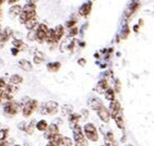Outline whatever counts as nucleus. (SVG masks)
<instances>
[{"mask_svg": "<svg viewBox=\"0 0 154 146\" xmlns=\"http://www.w3.org/2000/svg\"><path fill=\"white\" fill-rule=\"evenodd\" d=\"M73 139L75 141V145L77 146L88 145V142H86V139L84 137L82 129H81V125L77 124L75 127H73Z\"/></svg>", "mask_w": 154, "mask_h": 146, "instance_id": "f257e3e1", "label": "nucleus"}, {"mask_svg": "<svg viewBox=\"0 0 154 146\" xmlns=\"http://www.w3.org/2000/svg\"><path fill=\"white\" fill-rule=\"evenodd\" d=\"M84 134H85L88 140L92 141V142H96L98 140V134L97 131H96V128L92 123H86L84 125Z\"/></svg>", "mask_w": 154, "mask_h": 146, "instance_id": "f03ea898", "label": "nucleus"}, {"mask_svg": "<svg viewBox=\"0 0 154 146\" xmlns=\"http://www.w3.org/2000/svg\"><path fill=\"white\" fill-rule=\"evenodd\" d=\"M39 111H41L42 115H46V113L55 115L58 111V104L56 101H48L46 104L42 105L41 108H39Z\"/></svg>", "mask_w": 154, "mask_h": 146, "instance_id": "7ed1b4c3", "label": "nucleus"}, {"mask_svg": "<svg viewBox=\"0 0 154 146\" xmlns=\"http://www.w3.org/2000/svg\"><path fill=\"white\" fill-rule=\"evenodd\" d=\"M38 106V103L35 99H30L26 104H24L22 106V110H23V116L24 117H29L32 115V112L35 110Z\"/></svg>", "mask_w": 154, "mask_h": 146, "instance_id": "20e7f679", "label": "nucleus"}, {"mask_svg": "<svg viewBox=\"0 0 154 146\" xmlns=\"http://www.w3.org/2000/svg\"><path fill=\"white\" fill-rule=\"evenodd\" d=\"M19 109H20V104L15 103V101H8L5 107H3V111L6 113L7 116H14L15 113L18 112Z\"/></svg>", "mask_w": 154, "mask_h": 146, "instance_id": "39448f33", "label": "nucleus"}, {"mask_svg": "<svg viewBox=\"0 0 154 146\" xmlns=\"http://www.w3.org/2000/svg\"><path fill=\"white\" fill-rule=\"evenodd\" d=\"M108 111L110 113V117H113L114 119H115V117L122 116V106L119 104V101H117L116 99L113 101H110Z\"/></svg>", "mask_w": 154, "mask_h": 146, "instance_id": "423d86ee", "label": "nucleus"}, {"mask_svg": "<svg viewBox=\"0 0 154 146\" xmlns=\"http://www.w3.org/2000/svg\"><path fill=\"white\" fill-rule=\"evenodd\" d=\"M139 7H140L139 0H134V1H131L129 7H128L127 9H126V11H125V15H126L127 18H129L130 15H132L137 10L139 9Z\"/></svg>", "mask_w": 154, "mask_h": 146, "instance_id": "0eeeda50", "label": "nucleus"}, {"mask_svg": "<svg viewBox=\"0 0 154 146\" xmlns=\"http://www.w3.org/2000/svg\"><path fill=\"white\" fill-rule=\"evenodd\" d=\"M97 115L100 117V119L104 122H108L110 119V113L108 111V109H106V107H101L100 109L97 110Z\"/></svg>", "mask_w": 154, "mask_h": 146, "instance_id": "6e6552de", "label": "nucleus"}, {"mask_svg": "<svg viewBox=\"0 0 154 146\" xmlns=\"http://www.w3.org/2000/svg\"><path fill=\"white\" fill-rule=\"evenodd\" d=\"M58 134V127H57V124H54V123H51V124H49L47 127V130L45 131V136H46V139H48V140H51V137L54 136V135Z\"/></svg>", "mask_w": 154, "mask_h": 146, "instance_id": "1a4fd4ad", "label": "nucleus"}, {"mask_svg": "<svg viewBox=\"0 0 154 146\" xmlns=\"http://www.w3.org/2000/svg\"><path fill=\"white\" fill-rule=\"evenodd\" d=\"M91 9H92V2L89 1V2L83 3L82 6L80 7L79 13H80V15H82V16H88V15L90 14V12H91Z\"/></svg>", "mask_w": 154, "mask_h": 146, "instance_id": "9d476101", "label": "nucleus"}, {"mask_svg": "<svg viewBox=\"0 0 154 146\" xmlns=\"http://www.w3.org/2000/svg\"><path fill=\"white\" fill-rule=\"evenodd\" d=\"M12 35V30L9 28V27H7L2 32H0V44L2 45L3 43H6L9 40V38L11 37Z\"/></svg>", "mask_w": 154, "mask_h": 146, "instance_id": "9b49d317", "label": "nucleus"}, {"mask_svg": "<svg viewBox=\"0 0 154 146\" xmlns=\"http://www.w3.org/2000/svg\"><path fill=\"white\" fill-rule=\"evenodd\" d=\"M89 105H90V107L92 108V109H94V110H96V111H97L101 107H103L104 106L103 103H102L98 98H91L89 101Z\"/></svg>", "mask_w": 154, "mask_h": 146, "instance_id": "f8f14e48", "label": "nucleus"}, {"mask_svg": "<svg viewBox=\"0 0 154 146\" xmlns=\"http://www.w3.org/2000/svg\"><path fill=\"white\" fill-rule=\"evenodd\" d=\"M24 25H25V27H26L27 30H30V31L35 30L36 25H37V16L30 19V20H27V21L24 23Z\"/></svg>", "mask_w": 154, "mask_h": 146, "instance_id": "ddd939ff", "label": "nucleus"}, {"mask_svg": "<svg viewBox=\"0 0 154 146\" xmlns=\"http://www.w3.org/2000/svg\"><path fill=\"white\" fill-rule=\"evenodd\" d=\"M22 12H24V13H33V12H36V4L27 2L25 6L22 7Z\"/></svg>", "mask_w": 154, "mask_h": 146, "instance_id": "4468645a", "label": "nucleus"}, {"mask_svg": "<svg viewBox=\"0 0 154 146\" xmlns=\"http://www.w3.org/2000/svg\"><path fill=\"white\" fill-rule=\"evenodd\" d=\"M63 33H65V30H63V26L62 25H58L56 26V28L54 30V34H55V37L56 39L59 42L60 39L62 38V36H63Z\"/></svg>", "mask_w": 154, "mask_h": 146, "instance_id": "2eb2a0df", "label": "nucleus"}, {"mask_svg": "<svg viewBox=\"0 0 154 146\" xmlns=\"http://www.w3.org/2000/svg\"><path fill=\"white\" fill-rule=\"evenodd\" d=\"M108 90V83H107L106 80H101L98 82L97 87H96V91H98L100 93H105Z\"/></svg>", "mask_w": 154, "mask_h": 146, "instance_id": "dca6fc26", "label": "nucleus"}, {"mask_svg": "<svg viewBox=\"0 0 154 146\" xmlns=\"http://www.w3.org/2000/svg\"><path fill=\"white\" fill-rule=\"evenodd\" d=\"M79 121H80V116L77 115V113H71L70 117H69V122L72 128L75 127L77 124H79Z\"/></svg>", "mask_w": 154, "mask_h": 146, "instance_id": "f3484780", "label": "nucleus"}, {"mask_svg": "<svg viewBox=\"0 0 154 146\" xmlns=\"http://www.w3.org/2000/svg\"><path fill=\"white\" fill-rule=\"evenodd\" d=\"M19 66L24 71H31L32 70V63L30 61H27V60H21L20 62H19Z\"/></svg>", "mask_w": 154, "mask_h": 146, "instance_id": "a211bd4d", "label": "nucleus"}, {"mask_svg": "<svg viewBox=\"0 0 154 146\" xmlns=\"http://www.w3.org/2000/svg\"><path fill=\"white\" fill-rule=\"evenodd\" d=\"M46 34H47V32H44V31L37 28L36 30V39H37V42L44 43L46 40Z\"/></svg>", "mask_w": 154, "mask_h": 146, "instance_id": "6ab92c4d", "label": "nucleus"}, {"mask_svg": "<svg viewBox=\"0 0 154 146\" xmlns=\"http://www.w3.org/2000/svg\"><path fill=\"white\" fill-rule=\"evenodd\" d=\"M21 12H22V7L19 6V4H15V6H12L10 8V14L12 16H17V15H20Z\"/></svg>", "mask_w": 154, "mask_h": 146, "instance_id": "aec40b11", "label": "nucleus"}, {"mask_svg": "<svg viewBox=\"0 0 154 146\" xmlns=\"http://www.w3.org/2000/svg\"><path fill=\"white\" fill-rule=\"evenodd\" d=\"M49 141H51L49 143L53 144V145H55V146H59V145H61L62 136L59 134V133H58V134L54 135V136L51 137V140H49Z\"/></svg>", "mask_w": 154, "mask_h": 146, "instance_id": "412c9836", "label": "nucleus"}, {"mask_svg": "<svg viewBox=\"0 0 154 146\" xmlns=\"http://www.w3.org/2000/svg\"><path fill=\"white\" fill-rule=\"evenodd\" d=\"M23 82V78L19 74H13L10 76V83L13 84V85H17V84H20Z\"/></svg>", "mask_w": 154, "mask_h": 146, "instance_id": "4be33fe9", "label": "nucleus"}, {"mask_svg": "<svg viewBox=\"0 0 154 146\" xmlns=\"http://www.w3.org/2000/svg\"><path fill=\"white\" fill-rule=\"evenodd\" d=\"M47 69L49 72H57L60 69L59 62H51L47 64Z\"/></svg>", "mask_w": 154, "mask_h": 146, "instance_id": "5701e85b", "label": "nucleus"}, {"mask_svg": "<svg viewBox=\"0 0 154 146\" xmlns=\"http://www.w3.org/2000/svg\"><path fill=\"white\" fill-rule=\"evenodd\" d=\"M105 97H106L107 100L113 101L115 100V91L113 88H108V90L105 92Z\"/></svg>", "mask_w": 154, "mask_h": 146, "instance_id": "b1692460", "label": "nucleus"}, {"mask_svg": "<svg viewBox=\"0 0 154 146\" xmlns=\"http://www.w3.org/2000/svg\"><path fill=\"white\" fill-rule=\"evenodd\" d=\"M47 122L45 121V120H41L39 122H37V124H36V128H37V130L38 131H42V132H44L47 130Z\"/></svg>", "mask_w": 154, "mask_h": 146, "instance_id": "393cba45", "label": "nucleus"}, {"mask_svg": "<svg viewBox=\"0 0 154 146\" xmlns=\"http://www.w3.org/2000/svg\"><path fill=\"white\" fill-rule=\"evenodd\" d=\"M43 60H44V55L42 54L41 51H36L35 56H34V62L36 64H39V63L43 62Z\"/></svg>", "mask_w": 154, "mask_h": 146, "instance_id": "a878e982", "label": "nucleus"}, {"mask_svg": "<svg viewBox=\"0 0 154 146\" xmlns=\"http://www.w3.org/2000/svg\"><path fill=\"white\" fill-rule=\"evenodd\" d=\"M12 45L14 46V48L19 49V50H21V49H23V48L25 47V45H24V43L22 42L21 39H14V40L12 42Z\"/></svg>", "mask_w": 154, "mask_h": 146, "instance_id": "bb28decb", "label": "nucleus"}, {"mask_svg": "<svg viewBox=\"0 0 154 146\" xmlns=\"http://www.w3.org/2000/svg\"><path fill=\"white\" fill-rule=\"evenodd\" d=\"M34 128H35V120H33L32 122L26 124V128H25V131L29 133V134H32L33 131H34Z\"/></svg>", "mask_w": 154, "mask_h": 146, "instance_id": "cd10ccee", "label": "nucleus"}, {"mask_svg": "<svg viewBox=\"0 0 154 146\" xmlns=\"http://www.w3.org/2000/svg\"><path fill=\"white\" fill-rule=\"evenodd\" d=\"M115 122L117 124L119 129H124L125 128V124H124V121H122V116H118V117H115Z\"/></svg>", "mask_w": 154, "mask_h": 146, "instance_id": "c85d7f7f", "label": "nucleus"}, {"mask_svg": "<svg viewBox=\"0 0 154 146\" xmlns=\"http://www.w3.org/2000/svg\"><path fill=\"white\" fill-rule=\"evenodd\" d=\"M129 33H130V30H129V27H128L127 25H125L124 28H122V38L126 39L128 37V35H129Z\"/></svg>", "mask_w": 154, "mask_h": 146, "instance_id": "c756f323", "label": "nucleus"}, {"mask_svg": "<svg viewBox=\"0 0 154 146\" xmlns=\"http://www.w3.org/2000/svg\"><path fill=\"white\" fill-rule=\"evenodd\" d=\"M62 112L65 113V115H71L72 106H70V105H65V106L62 107Z\"/></svg>", "mask_w": 154, "mask_h": 146, "instance_id": "7c9ffc66", "label": "nucleus"}, {"mask_svg": "<svg viewBox=\"0 0 154 146\" xmlns=\"http://www.w3.org/2000/svg\"><path fill=\"white\" fill-rule=\"evenodd\" d=\"M61 144L62 146H72V140L69 137H62Z\"/></svg>", "mask_w": 154, "mask_h": 146, "instance_id": "2f4dec72", "label": "nucleus"}, {"mask_svg": "<svg viewBox=\"0 0 154 146\" xmlns=\"http://www.w3.org/2000/svg\"><path fill=\"white\" fill-rule=\"evenodd\" d=\"M27 38L30 40H35L36 39V31L35 30H31L30 33L27 34Z\"/></svg>", "mask_w": 154, "mask_h": 146, "instance_id": "473e14b6", "label": "nucleus"}, {"mask_svg": "<svg viewBox=\"0 0 154 146\" xmlns=\"http://www.w3.org/2000/svg\"><path fill=\"white\" fill-rule=\"evenodd\" d=\"M78 34V27H72V28H70V31H69V34L68 36L69 37H73L74 35H77Z\"/></svg>", "mask_w": 154, "mask_h": 146, "instance_id": "72a5a7b5", "label": "nucleus"}, {"mask_svg": "<svg viewBox=\"0 0 154 146\" xmlns=\"http://www.w3.org/2000/svg\"><path fill=\"white\" fill-rule=\"evenodd\" d=\"M75 23H77V20H69L67 23H66V26L68 27V28H72V27H74V25H75Z\"/></svg>", "mask_w": 154, "mask_h": 146, "instance_id": "f704fd0d", "label": "nucleus"}, {"mask_svg": "<svg viewBox=\"0 0 154 146\" xmlns=\"http://www.w3.org/2000/svg\"><path fill=\"white\" fill-rule=\"evenodd\" d=\"M37 28H39V30H42V31H44V32H48V26L46 25V24H44V23H42V24H38V27Z\"/></svg>", "mask_w": 154, "mask_h": 146, "instance_id": "c9c22d12", "label": "nucleus"}, {"mask_svg": "<svg viewBox=\"0 0 154 146\" xmlns=\"http://www.w3.org/2000/svg\"><path fill=\"white\" fill-rule=\"evenodd\" d=\"M105 141H109V142H114V134L112 133V132H108V133H107Z\"/></svg>", "mask_w": 154, "mask_h": 146, "instance_id": "e433bc0d", "label": "nucleus"}, {"mask_svg": "<svg viewBox=\"0 0 154 146\" xmlns=\"http://www.w3.org/2000/svg\"><path fill=\"white\" fill-rule=\"evenodd\" d=\"M7 136V131L6 130H1L0 131V140H6Z\"/></svg>", "mask_w": 154, "mask_h": 146, "instance_id": "4c0bfd02", "label": "nucleus"}, {"mask_svg": "<svg viewBox=\"0 0 154 146\" xmlns=\"http://www.w3.org/2000/svg\"><path fill=\"white\" fill-rule=\"evenodd\" d=\"M115 90H116V92H119V91H120V82H119V80L115 81Z\"/></svg>", "mask_w": 154, "mask_h": 146, "instance_id": "58836bf2", "label": "nucleus"}, {"mask_svg": "<svg viewBox=\"0 0 154 146\" xmlns=\"http://www.w3.org/2000/svg\"><path fill=\"white\" fill-rule=\"evenodd\" d=\"M7 86L6 84V81L3 80V79H0V88H2V90H5V87Z\"/></svg>", "mask_w": 154, "mask_h": 146, "instance_id": "ea45409f", "label": "nucleus"}, {"mask_svg": "<svg viewBox=\"0 0 154 146\" xmlns=\"http://www.w3.org/2000/svg\"><path fill=\"white\" fill-rule=\"evenodd\" d=\"M78 63H79V64H80V66H82V67H84L85 66V63H86V60L85 59H79V61H78Z\"/></svg>", "mask_w": 154, "mask_h": 146, "instance_id": "a19ab883", "label": "nucleus"}, {"mask_svg": "<svg viewBox=\"0 0 154 146\" xmlns=\"http://www.w3.org/2000/svg\"><path fill=\"white\" fill-rule=\"evenodd\" d=\"M12 54H13V55H14V56H15V55H17V54H18V52H19V51H20V50H19V49H17V48H12Z\"/></svg>", "mask_w": 154, "mask_h": 146, "instance_id": "79ce46f5", "label": "nucleus"}, {"mask_svg": "<svg viewBox=\"0 0 154 146\" xmlns=\"http://www.w3.org/2000/svg\"><path fill=\"white\" fill-rule=\"evenodd\" d=\"M19 0H8V3L9 4H14L15 2H18Z\"/></svg>", "mask_w": 154, "mask_h": 146, "instance_id": "37998d69", "label": "nucleus"}, {"mask_svg": "<svg viewBox=\"0 0 154 146\" xmlns=\"http://www.w3.org/2000/svg\"><path fill=\"white\" fill-rule=\"evenodd\" d=\"M36 1H37V0H29V2L34 3V4H36Z\"/></svg>", "mask_w": 154, "mask_h": 146, "instance_id": "c03bdc74", "label": "nucleus"}, {"mask_svg": "<svg viewBox=\"0 0 154 146\" xmlns=\"http://www.w3.org/2000/svg\"><path fill=\"white\" fill-rule=\"evenodd\" d=\"M138 28H139V26H138V25H136V26L134 27V32H138Z\"/></svg>", "mask_w": 154, "mask_h": 146, "instance_id": "a18cd8bd", "label": "nucleus"}, {"mask_svg": "<svg viewBox=\"0 0 154 146\" xmlns=\"http://www.w3.org/2000/svg\"><path fill=\"white\" fill-rule=\"evenodd\" d=\"M2 94H3V90H2V88H0V98H1Z\"/></svg>", "mask_w": 154, "mask_h": 146, "instance_id": "49530a36", "label": "nucleus"}, {"mask_svg": "<svg viewBox=\"0 0 154 146\" xmlns=\"http://www.w3.org/2000/svg\"><path fill=\"white\" fill-rule=\"evenodd\" d=\"M3 1H8V0H0V6H1V4L3 3Z\"/></svg>", "mask_w": 154, "mask_h": 146, "instance_id": "de8ad7c7", "label": "nucleus"}, {"mask_svg": "<svg viewBox=\"0 0 154 146\" xmlns=\"http://www.w3.org/2000/svg\"><path fill=\"white\" fill-rule=\"evenodd\" d=\"M2 18V11H1V10H0V19Z\"/></svg>", "mask_w": 154, "mask_h": 146, "instance_id": "09e8293b", "label": "nucleus"}, {"mask_svg": "<svg viewBox=\"0 0 154 146\" xmlns=\"http://www.w3.org/2000/svg\"><path fill=\"white\" fill-rule=\"evenodd\" d=\"M47 146H55V145H53V144H51V143H49V144H48Z\"/></svg>", "mask_w": 154, "mask_h": 146, "instance_id": "8fccbe9b", "label": "nucleus"}, {"mask_svg": "<svg viewBox=\"0 0 154 146\" xmlns=\"http://www.w3.org/2000/svg\"><path fill=\"white\" fill-rule=\"evenodd\" d=\"M0 31H1V24H0Z\"/></svg>", "mask_w": 154, "mask_h": 146, "instance_id": "3c124183", "label": "nucleus"}]
</instances>
